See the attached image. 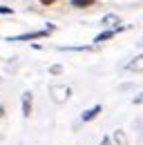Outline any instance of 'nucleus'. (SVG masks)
Returning a JSON list of instances; mask_svg holds the SVG:
<instances>
[{
  "instance_id": "ddd939ff",
  "label": "nucleus",
  "mask_w": 143,
  "mask_h": 145,
  "mask_svg": "<svg viewBox=\"0 0 143 145\" xmlns=\"http://www.w3.org/2000/svg\"><path fill=\"white\" fill-rule=\"evenodd\" d=\"M43 2H45V5H49V2H54V0H43Z\"/></svg>"
},
{
  "instance_id": "423d86ee",
  "label": "nucleus",
  "mask_w": 143,
  "mask_h": 145,
  "mask_svg": "<svg viewBox=\"0 0 143 145\" xmlns=\"http://www.w3.org/2000/svg\"><path fill=\"white\" fill-rule=\"evenodd\" d=\"M114 141H116V145H127V136H125L123 129H116L114 132Z\"/></svg>"
},
{
  "instance_id": "9d476101",
  "label": "nucleus",
  "mask_w": 143,
  "mask_h": 145,
  "mask_svg": "<svg viewBox=\"0 0 143 145\" xmlns=\"http://www.w3.org/2000/svg\"><path fill=\"white\" fill-rule=\"evenodd\" d=\"M60 72H63V67H58V65H54V67H52V74H60Z\"/></svg>"
},
{
  "instance_id": "f03ea898",
  "label": "nucleus",
  "mask_w": 143,
  "mask_h": 145,
  "mask_svg": "<svg viewBox=\"0 0 143 145\" xmlns=\"http://www.w3.org/2000/svg\"><path fill=\"white\" fill-rule=\"evenodd\" d=\"M52 29H40V31H34V34H25V36H16V38H9V40H34V38H43L47 36Z\"/></svg>"
},
{
  "instance_id": "1a4fd4ad",
  "label": "nucleus",
  "mask_w": 143,
  "mask_h": 145,
  "mask_svg": "<svg viewBox=\"0 0 143 145\" xmlns=\"http://www.w3.org/2000/svg\"><path fill=\"white\" fill-rule=\"evenodd\" d=\"M103 25H119V18H116V16H105V18H103Z\"/></svg>"
},
{
  "instance_id": "f257e3e1",
  "label": "nucleus",
  "mask_w": 143,
  "mask_h": 145,
  "mask_svg": "<svg viewBox=\"0 0 143 145\" xmlns=\"http://www.w3.org/2000/svg\"><path fill=\"white\" fill-rule=\"evenodd\" d=\"M49 91H52L54 103H58V105H63V103L70 98V87H65V85H54Z\"/></svg>"
},
{
  "instance_id": "9b49d317",
  "label": "nucleus",
  "mask_w": 143,
  "mask_h": 145,
  "mask_svg": "<svg viewBox=\"0 0 143 145\" xmlns=\"http://www.w3.org/2000/svg\"><path fill=\"white\" fill-rule=\"evenodd\" d=\"M139 103H143V94H141V96H136V98H134V105H139Z\"/></svg>"
},
{
  "instance_id": "7ed1b4c3",
  "label": "nucleus",
  "mask_w": 143,
  "mask_h": 145,
  "mask_svg": "<svg viewBox=\"0 0 143 145\" xmlns=\"http://www.w3.org/2000/svg\"><path fill=\"white\" fill-rule=\"evenodd\" d=\"M127 69H130V72H143V54L136 56L134 60H130V63H127Z\"/></svg>"
},
{
  "instance_id": "6e6552de",
  "label": "nucleus",
  "mask_w": 143,
  "mask_h": 145,
  "mask_svg": "<svg viewBox=\"0 0 143 145\" xmlns=\"http://www.w3.org/2000/svg\"><path fill=\"white\" fill-rule=\"evenodd\" d=\"M96 0H72V5L74 7H92Z\"/></svg>"
},
{
  "instance_id": "f8f14e48",
  "label": "nucleus",
  "mask_w": 143,
  "mask_h": 145,
  "mask_svg": "<svg viewBox=\"0 0 143 145\" xmlns=\"http://www.w3.org/2000/svg\"><path fill=\"white\" fill-rule=\"evenodd\" d=\"M103 145H112V143H110V138H107V136L103 138Z\"/></svg>"
},
{
  "instance_id": "39448f33",
  "label": "nucleus",
  "mask_w": 143,
  "mask_h": 145,
  "mask_svg": "<svg viewBox=\"0 0 143 145\" xmlns=\"http://www.w3.org/2000/svg\"><path fill=\"white\" fill-rule=\"evenodd\" d=\"M101 112H103V109H101V105H96V107L87 109V112L83 114V123H87V121H92V118H96V116H98Z\"/></svg>"
},
{
  "instance_id": "4468645a",
  "label": "nucleus",
  "mask_w": 143,
  "mask_h": 145,
  "mask_svg": "<svg viewBox=\"0 0 143 145\" xmlns=\"http://www.w3.org/2000/svg\"><path fill=\"white\" fill-rule=\"evenodd\" d=\"M0 116H2V107H0Z\"/></svg>"
},
{
  "instance_id": "20e7f679",
  "label": "nucleus",
  "mask_w": 143,
  "mask_h": 145,
  "mask_svg": "<svg viewBox=\"0 0 143 145\" xmlns=\"http://www.w3.org/2000/svg\"><path fill=\"white\" fill-rule=\"evenodd\" d=\"M22 114H25V116L31 114V94H29V91L22 94Z\"/></svg>"
},
{
  "instance_id": "0eeeda50",
  "label": "nucleus",
  "mask_w": 143,
  "mask_h": 145,
  "mask_svg": "<svg viewBox=\"0 0 143 145\" xmlns=\"http://www.w3.org/2000/svg\"><path fill=\"white\" fill-rule=\"evenodd\" d=\"M119 29H110V31H105V34H98V36L94 38V42H101V40H107V38H112L114 34H116Z\"/></svg>"
}]
</instances>
